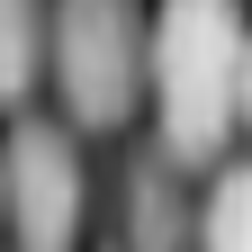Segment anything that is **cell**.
Instances as JSON below:
<instances>
[{"label": "cell", "mask_w": 252, "mask_h": 252, "mask_svg": "<svg viewBox=\"0 0 252 252\" xmlns=\"http://www.w3.org/2000/svg\"><path fill=\"white\" fill-rule=\"evenodd\" d=\"M144 99H153V162L207 171L225 162L243 117V9L234 0H162L144 18Z\"/></svg>", "instance_id": "obj_1"}, {"label": "cell", "mask_w": 252, "mask_h": 252, "mask_svg": "<svg viewBox=\"0 0 252 252\" xmlns=\"http://www.w3.org/2000/svg\"><path fill=\"white\" fill-rule=\"evenodd\" d=\"M45 72L72 126L126 135L144 108V0H45Z\"/></svg>", "instance_id": "obj_2"}, {"label": "cell", "mask_w": 252, "mask_h": 252, "mask_svg": "<svg viewBox=\"0 0 252 252\" xmlns=\"http://www.w3.org/2000/svg\"><path fill=\"white\" fill-rule=\"evenodd\" d=\"M81 153L54 117H18L0 144V225L18 234V252H72L81 243Z\"/></svg>", "instance_id": "obj_3"}, {"label": "cell", "mask_w": 252, "mask_h": 252, "mask_svg": "<svg viewBox=\"0 0 252 252\" xmlns=\"http://www.w3.org/2000/svg\"><path fill=\"white\" fill-rule=\"evenodd\" d=\"M126 252H189V207L171 162H126Z\"/></svg>", "instance_id": "obj_4"}, {"label": "cell", "mask_w": 252, "mask_h": 252, "mask_svg": "<svg viewBox=\"0 0 252 252\" xmlns=\"http://www.w3.org/2000/svg\"><path fill=\"white\" fill-rule=\"evenodd\" d=\"M45 72V0H0V108H18Z\"/></svg>", "instance_id": "obj_5"}, {"label": "cell", "mask_w": 252, "mask_h": 252, "mask_svg": "<svg viewBox=\"0 0 252 252\" xmlns=\"http://www.w3.org/2000/svg\"><path fill=\"white\" fill-rule=\"evenodd\" d=\"M198 252H252V171H216L207 180V207H198Z\"/></svg>", "instance_id": "obj_6"}]
</instances>
